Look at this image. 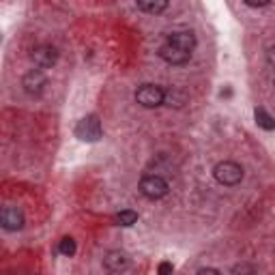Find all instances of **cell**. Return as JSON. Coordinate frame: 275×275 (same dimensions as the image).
Here are the masks:
<instances>
[{"label":"cell","mask_w":275,"mask_h":275,"mask_svg":"<svg viewBox=\"0 0 275 275\" xmlns=\"http://www.w3.org/2000/svg\"><path fill=\"white\" fill-rule=\"evenodd\" d=\"M194 50H196V34L192 30H174L159 48V58L168 64H185L190 62Z\"/></svg>","instance_id":"obj_1"},{"label":"cell","mask_w":275,"mask_h":275,"mask_svg":"<svg viewBox=\"0 0 275 275\" xmlns=\"http://www.w3.org/2000/svg\"><path fill=\"white\" fill-rule=\"evenodd\" d=\"M243 166H238L236 162H220L213 168V176L220 185L226 187H234L243 180Z\"/></svg>","instance_id":"obj_2"},{"label":"cell","mask_w":275,"mask_h":275,"mask_svg":"<svg viewBox=\"0 0 275 275\" xmlns=\"http://www.w3.org/2000/svg\"><path fill=\"white\" fill-rule=\"evenodd\" d=\"M138 190H140V194H142L144 198L159 200V198H164L166 194H168L170 185H168V180H166L164 176H159V174H146V176L140 178V185H138Z\"/></svg>","instance_id":"obj_3"},{"label":"cell","mask_w":275,"mask_h":275,"mask_svg":"<svg viewBox=\"0 0 275 275\" xmlns=\"http://www.w3.org/2000/svg\"><path fill=\"white\" fill-rule=\"evenodd\" d=\"M164 99H166V90L157 84H142L140 88L136 90V101L142 108H148V110L164 106Z\"/></svg>","instance_id":"obj_4"},{"label":"cell","mask_w":275,"mask_h":275,"mask_svg":"<svg viewBox=\"0 0 275 275\" xmlns=\"http://www.w3.org/2000/svg\"><path fill=\"white\" fill-rule=\"evenodd\" d=\"M104 129H101V120L95 114H88V116L80 118L78 125H76V136L80 138L82 142H97Z\"/></svg>","instance_id":"obj_5"},{"label":"cell","mask_w":275,"mask_h":275,"mask_svg":"<svg viewBox=\"0 0 275 275\" xmlns=\"http://www.w3.org/2000/svg\"><path fill=\"white\" fill-rule=\"evenodd\" d=\"M22 88H24L26 95H30V97H41L43 92H46V88H48L46 74H43L39 67L26 71L24 78H22Z\"/></svg>","instance_id":"obj_6"},{"label":"cell","mask_w":275,"mask_h":275,"mask_svg":"<svg viewBox=\"0 0 275 275\" xmlns=\"http://www.w3.org/2000/svg\"><path fill=\"white\" fill-rule=\"evenodd\" d=\"M30 58L34 62V67L50 69V67H54V64H56V60H58V52H56L54 46H37L32 50Z\"/></svg>","instance_id":"obj_7"},{"label":"cell","mask_w":275,"mask_h":275,"mask_svg":"<svg viewBox=\"0 0 275 275\" xmlns=\"http://www.w3.org/2000/svg\"><path fill=\"white\" fill-rule=\"evenodd\" d=\"M24 213H22V208H18V206H13V204H9V206H4L2 208V213H0V224H2V228L4 230H20L22 226H24Z\"/></svg>","instance_id":"obj_8"},{"label":"cell","mask_w":275,"mask_h":275,"mask_svg":"<svg viewBox=\"0 0 275 275\" xmlns=\"http://www.w3.org/2000/svg\"><path fill=\"white\" fill-rule=\"evenodd\" d=\"M104 266L108 271L112 273H120V271H127L129 269V258L127 254H122V252H108L104 256Z\"/></svg>","instance_id":"obj_9"},{"label":"cell","mask_w":275,"mask_h":275,"mask_svg":"<svg viewBox=\"0 0 275 275\" xmlns=\"http://www.w3.org/2000/svg\"><path fill=\"white\" fill-rule=\"evenodd\" d=\"M168 2L170 0H138V6L148 16H159L168 9Z\"/></svg>","instance_id":"obj_10"},{"label":"cell","mask_w":275,"mask_h":275,"mask_svg":"<svg viewBox=\"0 0 275 275\" xmlns=\"http://www.w3.org/2000/svg\"><path fill=\"white\" fill-rule=\"evenodd\" d=\"M164 104L174 106V108H183V106L187 104V92H185V90H180L178 86H172V88L166 90V99H164Z\"/></svg>","instance_id":"obj_11"},{"label":"cell","mask_w":275,"mask_h":275,"mask_svg":"<svg viewBox=\"0 0 275 275\" xmlns=\"http://www.w3.org/2000/svg\"><path fill=\"white\" fill-rule=\"evenodd\" d=\"M254 116H256V122H258V127L266 129V132H271V129H275V120H273V116H271V114L264 110V108H256Z\"/></svg>","instance_id":"obj_12"},{"label":"cell","mask_w":275,"mask_h":275,"mask_svg":"<svg viewBox=\"0 0 275 275\" xmlns=\"http://www.w3.org/2000/svg\"><path fill=\"white\" fill-rule=\"evenodd\" d=\"M114 222H116L118 226H134V224L138 222V213L127 208V211H120V213L114 215Z\"/></svg>","instance_id":"obj_13"},{"label":"cell","mask_w":275,"mask_h":275,"mask_svg":"<svg viewBox=\"0 0 275 275\" xmlns=\"http://www.w3.org/2000/svg\"><path fill=\"white\" fill-rule=\"evenodd\" d=\"M58 250H60L62 256H74L76 254V241L71 236H64L60 241V245H58Z\"/></svg>","instance_id":"obj_14"},{"label":"cell","mask_w":275,"mask_h":275,"mask_svg":"<svg viewBox=\"0 0 275 275\" xmlns=\"http://www.w3.org/2000/svg\"><path fill=\"white\" fill-rule=\"evenodd\" d=\"M271 0H245V4L248 6H254V9H260V6H266Z\"/></svg>","instance_id":"obj_15"},{"label":"cell","mask_w":275,"mask_h":275,"mask_svg":"<svg viewBox=\"0 0 275 275\" xmlns=\"http://www.w3.org/2000/svg\"><path fill=\"white\" fill-rule=\"evenodd\" d=\"M266 62L273 64V67H275V46L266 50Z\"/></svg>","instance_id":"obj_16"},{"label":"cell","mask_w":275,"mask_h":275,"mask_svg":"<svg viewBox=\"0 0 275 275\" xmlns=\"http://www.w3.org/2000/svg\"><path fill=\"white\" fill-rule=\"evenodd\" d=\"M157 271H159V273H172V271H174V266H172L170 262H162Z\"/></svg>","instance_id":"obj_17"},{"label":"cell","mask_w":275,"mask_h":275,"mask_svg":"<svg viewBox=\"0 0 275 275\" xmlns=\"http://www.w3.org/2000/svg\"><path fill=\"white\" fill-rule=\"evenodd\" d=\"M198 273L202 275V273H220V271H217V269H200Z\"/></svg>","instance_id":"obj_18"}]
</instances>
